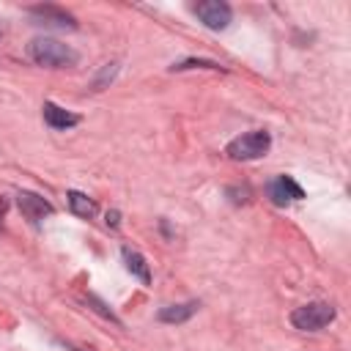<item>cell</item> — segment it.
Instances as JSON below:
<instances>
[{"instance_id":"obj_1","label":"cell","mask_w":351,"mask_h":351,"mask_svg":"<svg viewBox=\"0 0 351 351\" xmlns=\"http://www.w3.org/2000/svg\"><path fill=\"white\" fill-rule=\"evenodd\" d=\"M27 58L44 69H69V66H77L80 60V55L69 44L49 38V36H36L27 44Z\"/></svg>"},{"instance_id":"obj_2","label":"cell","mask_w":351,"mask_h":351,"mask_svg":"<svg viewBox=\"0 0 351 351\" xmlns=\"http://www.w3.org/2000/svg\"><path fill=\"white\" fill-rule=\"evenodd\" d=\"M269 148H271V134L263 132V129H252V132H244V134L233 137L225 145V154L236 162H250V159L266 156Z\"/></svg>"},{"instance_id":"obj_3","label":"cell","mask_w":351,"mask_h":351,"mask_svg":"<svg viewBox=\"0 0 351 351\" xmlns=\"http://www.w3.org/2000/svg\"><path fill=\"white\" fill-rule=\"evenodd\" d=\"M335 321V307L329 302H307L291 313V324L299 332H318Z\"/></svg>"},{"instance_id":"obj_4","label":"cell","mask_w":351,"mask_h":351,"mask_svg":"<svg viewBox=\"0 0 351 351\" xmlns=\"http://www.w3.org/2000/svg\"><path fill=\"white\" fill-rule=\"evenodd\" d=\"M192 11L208 30H225L233 19V8L225 0H200L192 5Z\"/></svg>"},{"instance_id":"obj_5","label":"cell","mask_w":351,"mask_h":351,"mask_svg":"<svg viewBox=\"0 0 351 351\" xmlns=\"http://www.w3.org/2000/svg\"><path fill=\"white\" fill-rule=\"evenodd\" d=\"M27 14L38 25H47V27H58V30H74L77 27L74 16L66 8H58V5H33Z\"/></svg>"},{"instance_id":"obj_6","label":"cell","mask_w":351,"mask_h":351,"mask_svg":"<svg viewBox=\"0 0 351 351\" xmlns=\"http://www.w3.org/2000/svg\"><path fill=\"white\" fill-rule=\"evenodd\" d=\"M266 192H269V197H271L274 206H288V203L304 197V189H302L291 176H277V178H271L269 186H266Z\"/></svg>"},{"instance_id":"obj_7","label":"cell","mask_w":351,"mask_h":351,"mask_svg":"<svg viewBox=\"0 0 351 351\" xmlns=\"http://www.w3.org/2000/svg\"><path fill=\"white\" fill-rule=\"evenodd\" d=\"M16 206H19L22 217H25L27 222H33V225H38L44 217H49V214L55 211L52 203L44 200L41 195H36V192H19V195H16Z\"/></svg>"},{"instance_id":"obj_8","label":"cell","mask_w":351,"mask_h":351,"mask_svg":"<svg viewBox=\"0 0 351 351\" xmlns=\"http://www.w3.org/2000/svg\"><path fill=\"white\" fill-rule=\"evenodd\" d=\"M41 112H44V123H47L49 129H58V132H66V129H71V126L80 123V115H77V112L63 110V107H58L55 101H44Z\"/></svg>"},{"instance_id":"obj_9","label":"cell","mask_w":351,"mask_h":351,"mask_svg":"<svg viewBox=\"0 0 351 351\" xmlns=\"http://www.w3.org/2000/svg\"><path fill=\"white\" fill-rule=\"evenodd\" d=\"M121 258H123V263H126V269L140 280V282H151V269H148V261L137 252V250H132V247H121Z\"/></svg>"},{"instance_id":"obj_10","label":"cell","mask_w":351,"mask_h":351,"mask_svg":"<svg viewBox=\"0 0 351 351\" xmlns=\"http://www.w3.org/2000/svg\"><path fill=\"white\" fill-rule=\"evenodd\" d=\"M197 302H184V304H167V307H162L159 313H156V318L159 321H165V324H184V321H189L195 313H197Z\"/></svg>"},{"instance_id":"obj_11","label":"cell","mask_w":351,"mask_h":351,"mask_svg":"<svg viewBox=\"0 0 351 351\" xmlns=\"http://www.w3.org/2000/svg\"><path fill=\"white\" fill-rule=\"evenodd\" d=\"M66 197H69V208H71L77 217H85V219H88V217H93V214H96V203H93L88 195H82V192L71 189Z\"/></svg>"},{"instance_id":"obj_12","label":"cell","mask_w":351,"mask_h":351,"mask_svg":"<svg viewBox=\"0 0 351 351\" xmlns=\"http://www.w3.org/2000/svg\"><path fill=\"white\" fill-rule=\"evenodd\" d=\"M173 71H186V69H208V71H225V66H219L217 60H206V58H186L170 66Z\"/></svg>"},{"instance_id":"obj_13","label":"cell","mask_w":351,"mask_h":351,"mask_svg":"<svg viewBox=\"0 0 351 351\" xmlns=\"http://www.w3.org/2000/svg\"><path fill=\"white\" fill-rule=\"evenodd\" d=\"M118 74V63H104V69L96 74V80H93V88L96 90H101L107 82H112V77Z\"/></svg>"},{"instance_id":"obj_14","label":"cell","mask_w":351,"mask_h":351,"mask_svg":"<svg viewBox=\"0 0 351 351\" xmlns=\"http://www.w3.org/2000/svg\"><path fill=\"white\" fill-rule=\"evenodd\" d=\"M85 302H88V304H90V307H93L99 315H104L107 321H112V324H121V321H118V315H115L112 310H107V304H104L101 299H96V296H85Z\"/></svg>"},{"instance_id":"obj_15","label":"cell","mask_w":351,"mask_h":351,"mask_svg":"<svg viewBox=\"0 0 351 351\" xmlns=\"http://www.w3.org/2000/svg\"><path fill=\"white\" fill-rule=\"evenodd\" d=\"M228 195H233V197H230L233 203H247V200H250V189H247V186H241V189H239V186H228Z\"/></svg>"},{"instance_id":"obj_16","label":"cell","mask_w":351,"mask_h":351,"mask_svg":"<svg viewBox=\"0 0 351 351\" xmlns=\"http://www.w3.org/2000/svg\"><path fill=\"white\" fill-rule=\"evenodd\" d=\"M104 222H107V228H118V225H121V214H118V211L112 208V211H107Z\"/></svg>"},{"instance_id":"obj_17","label":"cell","mask_w":351,"mask_h":351,"mask_svg":"<svg viewBox=\"0 0 351 351\" xmlns=\"http://www.w3.org/2000/svg\"><path fill=\"white\" fill-rule=\"evenodd\" d=\"M5 211H8V200L0 197V228H3V219H5Z\"/></svg>"}]
</instances>
